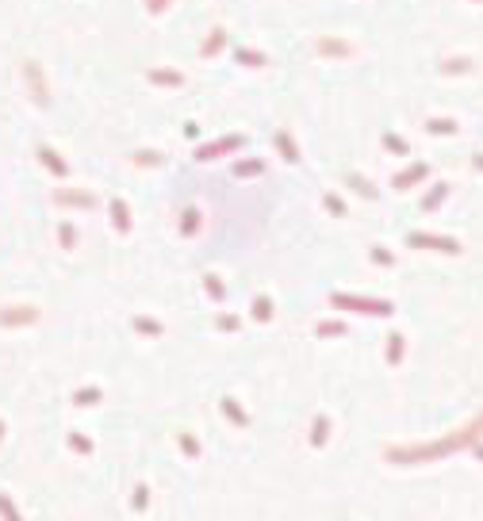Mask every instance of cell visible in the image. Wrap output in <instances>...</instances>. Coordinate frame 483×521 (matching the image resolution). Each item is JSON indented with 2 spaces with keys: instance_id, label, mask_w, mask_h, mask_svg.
<instances>
[{
  "instance_id": "1",
  "label": "cell",
  "mask_w": 483,
  "mask_h": 521,
  "mask_svg": "<svg viewBox=\"0 0 483 521\" xmlns=\"http://www.w3.org/2000/svg\"><path fill=\"white\" fill-rule=\"evenodd\" d=\"M476 437H483V418H479V422H472L468 429H461L456 437H449V441H441V445H414V449H395V452H391V460H403V464L430 460V456H445V452L461 449V445H472Z\"/></svg>"
},
{
  "instance_id": "2",
  "label": "cell",
  "mask_w": 483,
  "mask_h": 521,
  "mask_svg": "<svg viewBox=\"0 0 483 521\" xmlns=\"http://www.w3.org/2000/svg\"><path fill=\"white\" fill-rule=\"evenodd\" d=\"M334 303H338V307H361V311H372V314H388L391 311V307L388 303H365V299H334Z\"/></svg>"
},
{
  "instance_id": "3",
  "label": "cell",
  "mask_w": 483,
  "mask_h": 521,
  "mask_svg": "<svg viewBox=\"0 0 483 521\" xmlns=\"http://www.w3.org/2000/svg\"><path fill=\"white\" fill-rule=\"evenodd\" d=\"M414 246H433V249H445V253H456V242H449V238H422V234H414Z\"/></svg>"
},
{
  "instance_id": "4",
  "label": "cell",
  "mask_w": 483,
  "mask_h": 521,
  "mask_svg": "<svg viewBox=\"0 0 483 521\" xmlns=\"http://www.w3.org/2000/svg\"><path fill=\"white\" fill-rule=\"evenodd\" d=\"M35 319L39 314L31 311V307H12V314H0V322H8V326L12 322H35Z\"/></svg>"
}]
</instances>
